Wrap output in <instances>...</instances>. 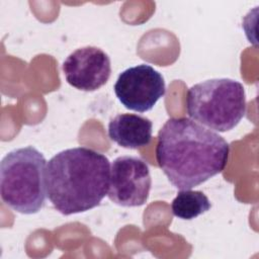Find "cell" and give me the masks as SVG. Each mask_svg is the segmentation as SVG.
Wrapping results in <instances>:
<instances>
[{"mask_svg":"<svg viewBox=\"0 0 259 259\" xmlns=\"http://www.w3.org/2000/svg\"><path fill=\"white\" fill-rule=\"evenodd\" d=\"M229 153L230 146L222 136L191 118H169L158 134V165L180 190L191 189L221 173Z\"/></svg>","mask_w":259,"mask_h":259,"instance_id":"obj_1","label":"cell"},{"mask_svg":"<svg viewBox=\"0 0 259 259\" xmlns=\"http://www.w3.org/2000/svg\"><path fill=\"white\" fill-rule=\"evenodd\" d=\"M45 180L47 196L59 212H84L99 205L108 193L110 163L93 149H66L49 160Z\"/></svg>","mask_w":259,"mask_h":259,"instance_id":"obj_2","label":"cell"},{"mask_svg":"<svg viewBox=\"0 0 259 259\" xmlns=\"http://www.w3.org/2000/svg\"><path fill=\"white\" fill-rule=\"evenodd\" d=\"M46 167V158L32 146L10 151L0 164L3 202L23 214L38 212L47 197Z\"/></svg>","mask_w":259,"mask_h":259,"instance_id":"obj_3","label":"cell"},{"mask_svg":"<svg viewBox=\"0 0 259 259\" xmlns=\"http://www.w3.org/2000/svg\"><path fill=\"white\" fill-rule=\"evenodd\" d=\"M191 119L217 132L233 130L247 110L244 86L233 79H209L191 86L186 97Z\"/></svg>","mask_w":259,"mask_h":259,"instance_id":"obj_4","label":"cell"},{"mask_svg":"<svg viewBox=\"0 0 259 259\" xmlns=\"http://www.w3.org/2000/svg\"><path fill=\"white\" fill-rule=\"evenodd\" d=\"M152 179L148 164L135 156H120L110 166L108 198L125 207L141 206L148 200Z\"/></svg>","mask_w":259,"mask_h":259,"instance_id":"obj_5","label":"cell"},{"mask_svg":"<svg viewBox=\"0 0 259 259\" xmlns=\"http://www.w3.org/2000/svg\"><path fill=\"white\" fill-rule=\"evenodd\" d=\"M113 89L125 108L138 112L151 110L166 92L164 77L148 64L137 65L122 71Z\"/></svg>","mask_w":259,"mask_h":259,"instance_id":"obj_6","label":"cell"},{"mask_svg":"<svg viewBox=\"0 0 259 259\" xmlns=\"http://www.w3.org/2000/svg\"><path fill=\"white\" fill-rule=\"evenodd\" d=\"M66 81L82 91L102 87L111 74L108 55L96 47H83L71 53L62 65Z\"/></svg>","mask_w":259,"mask_h":259,"instance_id":"obj_7","label":"cell"},{"mask_svg":"<svg viewBox=\"0 0 259 259\" xmlns=\"http://www.w3.org/2000/svg\"><path fill=\"white\" fill-rule=\"evenodd\" d=\"M152 121L134 113L117 114L108 123L110 140L126 149L147 147L152 141Z\"/></svg>","mask_w":259,"mask_h":259,"instance_id":"obj_8","label":"cell"},{"mask_svg":"<svg viewBox=\"0 0 259 259\" xmlns=\"http://www.w3.org/2000/svg\"><path fill=\"white\" fill-rule=\"evenodd\" d=\"M211 207L207 196L198 190H181L171 203L173 214L181 220H193Z\"/></svg>","mask_w":259,"mask_h":259,"instance_id":"obj_9","label":"cell"}]
</instances>
